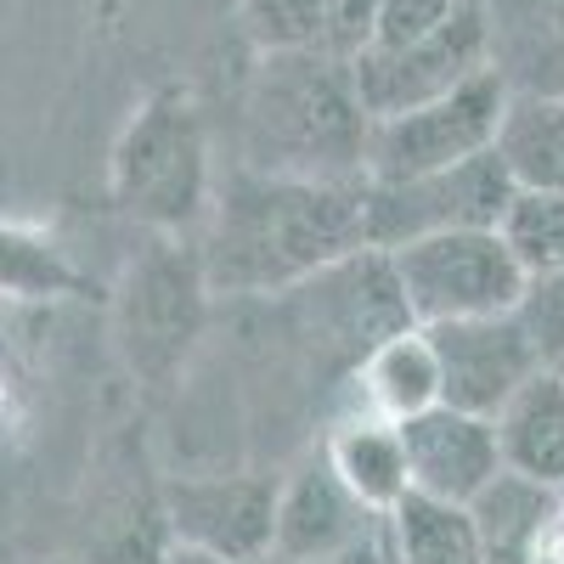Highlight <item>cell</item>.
<instances>
[{
  "label": "cell",
  "mask_w": 564,
  "mask_h": 564,
  "mask_svg": "<svg viewBox=\"0 0 564 564\" xmlns=\"http://www.w3.org/2000/svg\"><path fill=\"white\" fill-rule=\"evenodd\" d=\"M367 243V175H265L238 170L204 220L209 294H294L316 271Z\"/></svg>",
  "instance_id": "obj_1"
},
{
  "label": "cell",
  "mask_w": 564,
  "mask_h": 564,
  "mask_svg": "<svg viewBox=\"0 0 564 564\" xmlns=\"http://www.w3.org/2000/svg\"><path fill=\"white\" fill-rule=\"evenodd\" d=\"M367 108L356 97L350 57L260 52L243 102V170L265 175H361L367 164Z\"/></svg>",
  "instance_id": "obj_2"
},
{
  "label": "cell",
  "mask_w": 564,
  "mask_h": 564,
  "mask_svg": "<svg viewBox=\"0 0 564 564\" xmlns=\"http://www.w3.org/2000/svg\"><path fill=\"white\" fill-rule=\"evenodd\" d=\"M108 186L130 220L164 238H186L209 220V119L193 90L164 85L124 119L108 159Z\"/></svg>",
  "instance_id": "obj_3"
},
{
  "label": "cell",
  "mask_w": 564,
  "mask_h": 564,
  "mask_svg": "<svg viewBox=\"0 0 564 564\" xmlns=\"http://www.w3.org/2000/svg\"><path fill=\"white\" fill-rule=\"evenodd\" d=\"M204 316H209V276L198 249L159 231V243L124 265L119 300H113L124 367L153 390L175 384V372L204 339Z\"/></svg>",
  "instance_id": "obj_4"
},
{
  "label": "cell",
  "mask_w": 564,
  "mask_h": 564,
  "mask_svg": "<svg viewBox=\"0 0 564 564\" xmlns=\"http://www.w3.org/2000/svg\"><path fill=\"white\" fill-rule=\"evenodd\" d=\"M384 254L395 265L406 316L417 327L513 311V300L525 289V271L508 254V243L497 238V226L430 231V238H406Z\"/></svg>",
  "instance_id": "obj_5"
},
{
  "label": "cell",
  "mask_w": 564,
  "mask_h": 564,
  "mask_svg": "<svg viewBox=\"0 0 564 564\" xmlns=\"http://www.w3.org/2000/svg\"><path fill=\"white\" fill-rule=\"evenodd\" d=\"M502 102H508V85L497 79V68H480L430 102L372 119L361 175L401 181V175H430V170L486 153L497 135V119H502Z\"/></svg>",
  "instance_id": "obj_6"
},
{
  "label": "cell",
  "mask_w": 564,
  "mask_h": 564,
  "mask_svg": "<svg viewBox=\"0 0 564 564\" xmlns=\"http://www.w3.org/2000/svg\"><path fill=\"white\" fill-rule=\"evenodd\" d=\"M491 68V29H486V0H463V7L423 40L406 45H367L350 57L356 97L367 119H384L401 108H417L463 85L468 74Z\"/></svg>",
  "instance_id": "obj_7"
},
{
  "label": "cell",
  "mask_w": 564,
  "mask_h": 564,
  "mask_svg": "<svg viewBox=\"0 0 564 564\" xmlns=\"http://www.w3.org/2000/svg\"><path fill=\"white\" fill-rule=\"evenodd\" d=\"M508 198H513V181L491 148L430 175H401V181L367 175V243L395 249L406 238H430V231L497 226Z\"/></svg>",
  "instance_id": "obj_8"
},
{
  "label": "cell",
  "mask_w": 564,
  "mask_h": 564,
  "mask_svg": "<svg viewBox=\"0 0 564 564\" xmlns=\"http://www.w3.org/2000/svg\"><path fill=\"white\" fill-rule=\"evenodd\" d=\"M170 542L220 553V558H265L276 531V480L271 475H181L159 491Z\"/></svg>",
  "instance_id": "obj_9"
},
{
  "label": "cell",
  "mask_w": 564,
  "mask_h": 564,
  "mask_svg": "<svg viewBox=\"0 0 564 564\" xmlns=\"http://www.w3.org/2000/svg\"><path fill=\"white\" fill-rule=\"evenodd\" d=\"M423 334H430L435 361H441V401L463 406V412H480V417H491L536 367H547L513 311L435 322Z\"/></svg>",
  "instance_id": "obj_10"
},
{
  "label": "cell",
  "mask_w": 564,
  "mask_h": 564,
  "mask_svg": "<svg viewBox=\"0 0 564 564\" xmlns=\"http://www.w3.org/2000/svg\"><path fill=\"white\" fill-rule=\"evenodd\" d=\"M401 446H406V480L423 497H446V502H475L497 475H502V452H497V423L463 406H423L395 423Z\"/></svg>",
  "instance_id": "obj_11"
},
{
  "label": "cell",
  "mask_w": 564,
  "mask_h": 564,
  "mask_svg": "<svg viewBox=\"0 0 564 564\" xmlns=\"http://www.w3.org/2000/svg\"><path fill=\"white\" fill-rule=\"evenodd\" d=\"M384 513H372L322 452L305 457L289 480H276V531H271V558L282 564H316L327 553L350 547L367 536Z\"/></svg>",
  "instance_id": "obj_12"
},
{
  "label": "cell",
  "mask_w": 564,
  "mask_h": 564,
  "mask_svg": "<svg viewBox=\"0 0 564 564\" xmlns=\"http://www.w3.org/2000/svg\"><path fill=\"white\" fill-rule=\"evenodd\" d=\"M497 452L508 475H525L547 491H564V372L536 367L497 412Z\"/></svg>",
  "instance_id": "obj_13"
},
{
  "label": "cell",
  "mask_w": 564,
  "mask_h": 564,
  "mask_svg": "<svg viewBox=\"0 0 564 564\" xmlns=\"http://www.w3.org/2000/svg\"><path fill=\"white\" fill-rule=\"evenodd\" d=\"M486 29L508 90L564 97V0H486Z\"/></svg>",
  "instance_id": "obj_14"
},
{
  "label": "cell",
  "mask_w": 564,
  "mask_h": 564,
  "mask_svg": "<svg viewBox=\"0 0 564 564\" xmlns=\"http://www.w3.org/2000/svg\"><path fill=\"white\" fill-rule=\"evenodd\" d=\"M350 384L361 390V412L390 417V423H401V417H412L423 406H435L441 401V361H435L430 334L412 322V327H401V334L379 339L356 361Z\"/></svg>",
  "instance_id": "obj_15"
},
{
  "label": "cell",
  "mask_w": 564,
  "mask_h": 564,
  "mask_svg": "<svg viewBox=\"0 0 564 564\" xmlns=\"http://www.w3.org/2000/svg\"><path fill=\"white\" fill-rule=\"evenodd\" d=\"M491 153L513 186L564 193V97L547 90H508Z\"/></svg>",
  "instance_id": "obj_16"
},
{
  "label": "cell",
  "mask_w": 564,
  "mask_h": 564,
  "mask_svg": "<svg viewBox=\"0 0 564 564\" xmlns=\"http://www.w3.org/2000/svg\"><path fill=\"white\" fill-rule=\"evenodd\" d=\"M322 457L334 463V475L372 508V513H390L412 480H406V446H401V430L390 417H372V412H350L334 423Z\"/></svg>",
  "instance_id": "obj_17"
},
{
  "label": "cell",
  "mask_w": 564,
  "mask_h": 564,
  "mask_svg": "<svg viewBox=\"0 0 564 564\" xmlns=\"http://www.w3.org/2000/svg\"><path fill=\"white\" fill-rule=\"evenodd\" d=\"M384 547L395 564H486L480 525L468 502L423 497V491H406L384 513Z\"/></svg>",
  "instance_id": "obj_18"
},
{
  "label": "cell",
  "mask_w": 564,
  "mask_h": 564,
  "mask_svg": "<svg viewBox=\"0 0 564 564\" xmlns=\"http://www.w3.org/2000/svg\"><path fill=\"white\" fill-rule=\"evenodd\" d=\"M468 513H475V525H480L486 564H536L542 536L558 513V491L502 468V475L468 502Z\"/></svg>",
  "instance_id": "obj_19"
},
{
  "label": "cell",
  "mask_w": 564,
  "mask_h": 564,
  "mask_svg": "<svg viewBox=\"0 0 564 564\" xmlns=\"http://www.w3.org/2000/svg\"><path fill=\"white\" fill-rule=\"evenodd\" d=\"M79 294L74 260L34 226L0 220V300H68Z\"/></svg>",
  "instance_id": "obj_20"
},
{
  "label": "cell",
  "mask_w": 564,
  "mask_h": 564,
  "mask_svg": "<svg viewBox=\"0 0 564 564\" xmlns=\"http://www.w3.org/2000/svg\"><path fill=\"white\" fill-rule=\"evenodd\" d=\"M497 238L520 260L525 276L564 265V193H542V186H513V198L497 215Z\"/></svg>",
  "instance_id": "obj_21"
},
{
  "label": "cell",
  "mask_w": 564,
  "mask_h": 564,
  "mask_svg": "<svg viewBox=\"0 0 564 564\" xmlns=\"http://www.w3.org/2000/svg\"><path fill=\"white\" fill-rule=\"evenodd\" d=\"M260 52H311L327 34V0H238Z\"/></svg>",
  "instance_id": "obj_22"
},
{
  "label": "cell",
  "mask_w": 564,
  "mask_h": 564,
  "mask_svg": "<svg viewBox=\"0 0 564 564\" xmlns=\"http://www.w3.org/2000/svg\"><path fill=\"white\" fill-rule=\"evenodd\" d=\"M513 316H520V327H525V339L536 345V356L547 367H558L564 361V265L525 276L520 300H513Z\"/></svg>",
  "instance_id": "obj_23"
},
{
  "label": "cell",
  "mask_w": 564,
  "mask_h": 564,
  "mask_svg": "<svg viewBox=\"0 0 564 564\" xmlns=\"http://www.w3.org/2000/svg\"><path fill=\"white\" fill-rule=\"evenodd\" d=\"M457 7L463 0H384L379 29H372V45H406V40L435 34Z\"/></svg>",
  "instance_id": "obj_24"
},
{
  "label": "cell",
  "mask_w": 564,
  "mask_h": 564,
  "mask_svg": "<svg viewBox=\"0 0 564 564\" xmlns=\"http://www.w3.org/2000/svg\"><path fill=\"white\" fill-rule=\"evenodd\" d=\"M379 12H384V0H327V34H322V45H327V52H339V57L367 52L372 29H379Z\"/></svg>",
  "instance_id": "obj_25"
},
{
  "label": "cell",
  "mask_w": 564,
  "mask_h": 564,
  "mask_svg": "<svg viewBox=\"0 0 564 564\" xmlns=\"http://www.w3.org/2000/svg\"><path fill=\"white\" fill-rule=\"evenodd\" d=\"M316 564H384V520L372 525L367 536H356L350 547H339V553H327V558H316Z\"/></svg>",
  "instance_id": "obj_26"
},
{
  "label": "cell",
  "mask_w": 564,
  "mask_h": 564,
  "mask_svg": "<svg viewBox=\"0 0 564 564\" xmlns=\"http://www.w3.org/2000/svg\"><path fill=\"white\" fill-rule=\"evenodd\" d=\"M164 564H282V558H220V553H198V547H181V542H170V553H164Z\"/></svg>",
  "instance_id": "obj_27"
},
{
  "label": "cell",
  "mask_w": 564,
  "mask_h": 564,
  "mask_svg": "<svg viewBox=\"0 0 564 564\" xmlns=\"http://www.w3.org/2000/svg\"><path fill=\"white\" fill-rule=\"evenodd\" d=\"M0 564H18V547H12L7 536H0Z\"/></svg>",
  "instance_id": "obj_28"
},
{
  "label": "cell",
  "mask_w": 564,
  "mask_h": 564,
  "mask_svg": "<svg viewBox=\"0 0 564 564\" xmlns=\"http://www.w3.org/2000/svg\"><path fill=\"white\" fill-rule=\"evenodd\" d=\"M384 564H395V558H390V547H384Z\"/></svg>",
  "instance_id": "obj_29"
},
{
  "label": "cell",
  "mask_w": 564,
  "mask_h": 564,
  "mask_svg": "<svg viewBox=\"0 0 564 564\" xmlns=\"http://www.w3.org/2000/svg\"><path fill=\"white\" fill-rule=\"evenodd\" d=\"M558 372H564V361H558Z\"/></svg>",
  "instance_id": "obj_30"
},
{
  "label": "cell",
  "mask_w": 564,
  "mask_h": 564,
  "mask_svg": "<svg viewBox=\"0 0 564 564\" xmlns=\"http://www.w3.org/2000/svg\"><path fill=\"white\" fill-rule=\"evenodd\" d=\"M558 497H564V491H558Z\"/></svg>",
  "instance_id": "obj_31"
}]
</instances>
